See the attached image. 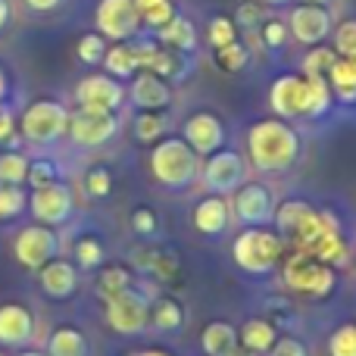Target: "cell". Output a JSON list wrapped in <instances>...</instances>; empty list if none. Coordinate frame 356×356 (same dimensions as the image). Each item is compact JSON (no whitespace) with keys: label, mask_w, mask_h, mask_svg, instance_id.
<instances>
[{"label":"cell","mask_w":356,"mask_h":356,"mask_svg":"<svg viewBox=\"0 0 356 356\" xmlns=\"http://www.w3.org/2000/svg\"><path fill=\"white\" fill-rule=\"evenodd\" d=\"M232 213L238 222H244L247 228H259L266 222H272L275 216V194H272L269 184L263 181H244L238 191L232 194Z\"/></svg>","instance_id":"30bf717a"},{"label":"cell","mask_w":356,"mask_h":356,"mask_svg":"<svg viewBox=\"0 0 356 356\" xmlns=\"http://www.w3.org/2000/svg\"><path fill=\"white\" fill-rule=\"evenodd\" d=\"M29 207H31V216H35L41 225H63V222L72 216L75 209V197H72V188L66 181H50L44 188H35L29 197Z\"/></svg>","instance_id":"5bb4252c"},{"label":"cell","mask_w":356,"mask_h":356,"mask_svg":"<svg viewBox=\"0 0 356 356\" xmlns=\"http://www.w3.org/2000/svg\"><path fill=\"white\" fill-rule=\"evenodd\" d=\"M6 19H10V3H6V0H0V29L6 25Z\"/></svg>","instance_id":"9f6ffc18"},{"label":"cell","mask_w":356,"mask_h":356,"mask_svg":"<svg viewBox=\"0 0 356 356\" xmlns=\"http://www.w3.org/2000/svg\"><path fill=\"white\" fill-rule=\"evenodd\" d=\"M259 35H263V47L269 50H282L284 41H288V22H278V19H269V22L259 29Z\"/></svg>","instance_id":"7dc6e473"},{"label":"cell","mask_w":356,"mask_h":356,"mask_svg":"<svg viewBox=\"0 0 356 356\" xmlns=\"http://www.w3.org/2000/svg\"><path fill=\"white\" fill-rule=\"evenodd\" d=\"M116 135H119L116 113H91V110L69 113L66 138H72V144H79V147H104Z\"/></svg>","instance_id":"4fadbf2b"},{"label":"cell","mask_w":356,"mask_h":356,"mask_svg":"<svg viewBox=\"0 0 356 356\" xmlns=\"http://www.w3.org/2000/svg\"><path fill=\"white\" fill-rule=\"evenodd\" d=\"M35 334V316L22 303H3L0 307V344L3 347H22Z\"/></svg>","instance_id":"7402d4cb"},{"label":"cell","mask_w":356,"mask_h":356,"mask_svg":"<svg viewBox=\"0 0 356 356\" xmlns=\"http://www.w3.org/2000/svg\"><path fill=\"white\" fill-rule=\"evenodd\" d=\"M269 106L275 119H284V122L307 116V81H303V75H278L269 88Z\"/></svg>","instance_id":"e0dca14e"},{"label":"cell","mask_w":356,"mask_h":356,"mask_svg":"<svg viewBox=\"0 0 356 356\" xmlns=\"http://www.w3.org/2000/svg\"><path fill=\"white\" fill-rule=\"evenodd\" d=\"M282 275L291 291H297L303 297H313V300L328 297L334 291V282H338L332 266L319 263L307 250H291L282 263Z\"/></svg>","instance_id":"5b68a950"},{"label":"cell","mask_w":356,"mask_h":356,"mask_svg":"<svg viewBox=\"0 0 356 356\" xmlns=\"http://www.w3.org/2000/svg\"><path fill=\"white\" fill-rule=\"evenodd\" d=\"M303 81H307V116L309 119H319L325 116L328 110H332L334 104V94H332V85H328L325 75H303Z\"/></svg>","instance_id":"1f68e13d"},{"label":"cell","mask_w":356,"mask_h":356,"mask_svg":"<svg viewBox=\"0 0 356 356\" xmlns=\"http://www.w3.org/2000/svg\"><path fill=\"white\" fill-rule=\"evenodd\" d=\"M135 266L147 275H154L156 282H172L178 272V259L169 250H156V247H144L135 253Z\"/></svg>","instance_id":"4316f807"},{"label":"cell","mask_w":356,"mask_h":356,"mask_svg":"<svg viewBox=\"0 0 356 356\" xmlns=\"http://www.w3.org/2000/svg\"><path fill=\"white\" fill-rule=\"evenodd\" d=\"M131 50H135L138 69L154 72L160 79H181L184 75V56L169 50L166 44L154 41V38H131Z\"/></svg>","instance_id":"9a60e30c"},{"label":"cell","mask_w":356,"mask_h":356,"mask_svg":"<svg viewBox=\"0 0 356 356\" xmlns=\"http://www.w3.org/2000/svg\"><path fill=\"white\" fill-rule=\"evenodd\" d=\"M131 288V269L122 263H113V266H104L94 278V291H97L100 300H110V297L122 294V291Z\"/></svg>","instance_id":"f546056e"},{"label":"cell","mask_w":356,"mask_h":356,"mask_svg":"<svg viewBox=\"0 0 356 356\" xmlns=\"http://www.w3.org/2000/svg\"><path fill=\"white\" fill-rule=\"evenodd\" d=\"M278 341V325L269 319H247L238 332V344L250 353H269L272 344Z\"/></svg>","instance_id":"d4e9b609"},{"label":"cell","mask_w":356,"mask_h":356,"mask_svg":"<svg viewBox=\"0 0 356 356\" xmlns=\"http://www.w3.org/2000/svg\"><path fill=\"white\" fill-rule=\"evenodd\" d=\"M125 94L131 97V104H135L138 110H166V106L172 104V88H169V81L154 72H144V69H138V72L131 75V88Z\"/></svg>","instance_id":"d6986e66"},{"label":"cell","mask_w":356,"mask_h":356,"mask_svg":"<svg viewBox=\"0 0 356 356\" xmlns=\"http://www.w3.org/2000/svg\"><path fill=\"white\" fill-rule=\"evenodd\" d=\"M66 129L69 110L56 100H35V104L25 106L22 119L16 122L19 135L29 144H38V147H47V144H56L60 138H66Z\"/></svg>","instance_id":"8992f818"},{"label":"cell","mask_w":356,"mask_h":356,"mask_svg":"<svg viewBox=\"0 0 356 356\" xmlns=\"http://www.w3.org/2000/svg\"><path fill=\"white\" fill-rule=\"evenodd\" d=\"M50 181H60V169H56V163L47 160V156L29 160V175H25V184H31V191H35V188H44V184H50Z\"/></svg>","instance_id":"ee69618b"},{"label":"cell","mask_w":356,"mask_h":356,"mask_svg":"<svg viewBox=\"0 0 356 356\" xmlns=\"http://www.w3.org/2000/svg\"><path fill=\"white\" fill-rule=\"evenodd\" d=\"M200 347L207 356H232L238 350V328L232 322H222V319H213L207 322V328L200 332Z\"/></svg>","instance_id":"cb8c5ba5"},{"label":"cell","mask_w":356,"mask_h":356,"mask_svg":"<svg viewBox=\"0 0 356 356\" xmlns=\"http://www.w3.org/2000/svg\"><path fill=\"white\" fill-rule=\"evenodd\" d=\"M75 54H79L81 63H88V66H97V63H104L106 38L97 35V31H88V35L79 38V44H75Z\"/></svg>","instance_id":"ab89813d"},{"label":"cell","mask_w":356,"mask_h":356,"mask_svg":"<svg viewBox=\"0 0 356 356\" xmlns=\"http://www.w3.org/2000/svg\"><path fill=\"white\" fill-rule=\"evenodd\" d=\"M138 16H141V25L147 29H163L169 19L175 16V0H135Z\"/></svg>","instance_id":"d590c367"},{"label":"cell","mask_w":356,"mask_h":356,"mask_svg":"<svg viewBox=\"0 0 356 356\" xmlns=\"http://www.w3.org/2000/svg\"><path fill=\"white\" fill-rule=\"evenodd\" d=\"M247 63H250V50H247L241 41H232V44L216 50V66H219L222 72H241Z\"/></svg>","instance_id":"f35d334b"},{"label":"cell","mask_w":356,"mask_h":356,"mask_svg":"<svg viewBox=\"0 0 356 356\" xmlns=\"http://www.w3.org/2000/svg\"><path fill=\"white\" fill-rule=\"evenodd\" d=\"M259 19H263V13H259V6L250 3V0L241 3L238 13H234V25H238V29H257Z\"/></svg>","instance_id":"f907efd6"},{"label":"cell","mask_w":356,"mask_h":356,"mask_svg":"<svg viewBox=\"0 0 356 356\" xmlns=\"http://www.w3.org/2000/svg\"><path fill=\"white\" fill-rule=\"evenodd\" d=\"M272 219H275L278 238L291 250H309L328 232L325 222H322V209L309 207L307 200H284L282 207H275Z\"/></svg>","instance_id":"277c9868"},{"label":"cell","mask_w":356,"mask_h":356,"mask_svg":"<svg viewBox=\"0 0 356 356\" xmlns=\"http://www.w3.org/2000/svg\"><path fill=\"white\" fill-rule=\"evenodd\" d=\"M232 356H257V353H250V350H244V347H238V350H234Z\"/></svg>","instance_id":"680465c9"},{"label":"cell","mask_w":356,"mask_h":356,"mask_svg":"<svg viewBox=\"0 0 356 356\" xmlns=\"http://www.w3.org/2000/svg\"><path fill=\"white\" fill-rule=\"evenodd\" d=\"M181 138L197 156H209L216 150H222V144H225V125H222V119L216 113L200 110L194 116H188Z\"/></svg>","instance_id":"ac0fdd59"},{"label":"cell","mask_w":356,"mask_h":356,"mask_svg":"<svg viewBox=\"0 0 356 356\" xmlns=\"http://www.w3.org/2000/svg\"><path fill=\"white\" fill-rule=\"evenodd\" d=\"M19 356H47V353H35V350H29V353H19Z\"/></svg>","instance_id":"94428289"},{"label":"cell","mask_w":356,"mask_h":356,"mask_svg":"<svg viewBox=\"0 0 356 356\" xmlns=\"http://www.w3.org/2000/svg\"><path fill=\"white\" fill-rule=\"evenodd\" d=\"M104 316L106 325L119 334H141L150 325V300L141 291L129 288L122 294L104 300Z\"/></svg>","instance_id":"52a82bcc"},{"label":"cell","mask_w":356,"mask_h":356,"mask_svg":"<svg viewBox=\"0 0 356 356\" xmlns=\"http://www.w3.org/2000/svg\"><path fill=\"white\" fill-rule=\"evenodd\" d=\"M338 60V54H334L332 47H322V44H316L313 50H309L307 56H303V63H300V69H303V75H328V69H332V63Z\"/></svg>","instance_id":"b9f144b4"},{"label":"cell","mask_w":356,"mask_h":356,"mask_svg":"<svg viewBox=\"0 0 356 356\" xmlns=\"http://www.w3.org/2000/svg\"><path fill=\"white\" fill-rule=\"evenodd\" d=\"M94 29L106 41H131V38H138L141 16H138L135 0H97Z\"/></svg>","instance_id":"ba28073f"},{"label":"cell","mask_w":356,"mask_h":356,"mask_svg":"<svg viewBox=\"0 0 356 356\" xmlns=\"http://www.w3.org/2000/svg\"><path fill=\"white\" fill-rule=\"evenodd\" d=\"M200 181L209 194L228 197L247 181V166L241 160V154H234V150H216L200 166Z\"/></svg>","instance_id":"9c48e42d"},{"label":"cell","mask_w":356,"mask_h":356,"mask_svg":"<svg viewBox=\"0 0 356 356\" xmlns=\"http://www.w3.org/2000/svg\"><path fill=\"white\" fill-rule=\"evenodd\" d=\"M29 207V197L19 184H0V219H16Z\"/></svg>","instance_id":"7bdbcfd3"},{"label":"cell","mask_w":356,"mask_h":356,"mask_svg":"<svg viewBox=\"0 0 356 356\" xmlns=\"http://www.w3.org/2000/svg\"><path fill=\"white\" fill-rule=\"evenodd\" d=\"M200 156L184 144V138H163L150 150V172L163 188H191L200 178Z\"/></svg>","instance_id":"7a4b0ae2"},{"label":"cell","mask_w":356,"mask_h":356,"mask_svg":"<svg viewBox=\"0 0 356 356\" xmlns=\"http://www.w3.org/2000/svg\"><path fill=\"white\" fill-rule=\"evenodd\" d=\"M22 3L29 6L31 13H50V10H56L63 0H22Z\"/></svg>","instance_id":"f5cc1de1"},{"label":"cell","mask_w":356,"mask_h":356,"mask_svg":"<svg viewBox=\"0 0 356 356\" xmlns=\"http://www.w3.org/2000/svg\"><path fill=\"white\" fill-rule=\"evenodd\" d=\"M6 94H10V79H6V72H3V69H0V106H3Z\"/></svg>","instance_id":"11a10c76"},{"label":"cell","mask_w":356,"mask_h":356,"mask_svg":"<svg viewBox=\"0 0 356 356\" xmlns=\"http://www.w3.org/2000/svg\"><path fill=\"white\" fill-rule=\"evenodd\" d=\"M300 3H313V6H328L332 0H300Z\"/></svg>","instance_id":"6f0895ef"},{"label":"cell","mask_w":356,"mask_h":356,"mask_svg":"<svg viewBox=\"0 0 356 356\" xmlns=\"http://www.w3.org/2000/svg\"><path fill=\"white\" fill-rule=\"evenodd\" d=\"M207 41L213 44V50L225 47V44L238 41V25H234V19L228 16H213L207 25Z\"/></svg>","instance_id":"60d3db41"},{"label":"cell","mask_w":356,"mask_h":356,"mask_svg":"<svg viewBox=\"0 0 356 356\" xmlns=\"http://www.w3.org/2000/svg\"><path fill=\"white\" fill-rule=\"evenodd\" d=\"M247 156L257 172H288L300 156V135L284 119H259L247 129Z\"/></svg>","instance_id":"6da1fadb"},{"label":"cell","mask_w":356,"mask_h":356,"mask_svg":"<svg viewBox=\"0 0 356 356\" xmlns=\"http://www.w3.org/2000/svg\"><path fill=\"white\" fill-rule=\"evenodd\" d=\"M328 353L332 356H356V325H341L328 338Z\"/></svg>","instance_id":"bcb514c9"},{"label":"cell","mask_w":356,"mask_h":356,"mask_svg":"<svg viewBox=\"0 0 356 356\" xmlns=\"http://www.w3.org/2000/svg\"><path fill=\"white\" fill-rule=\"evenodd\" d=\"M334 22H332V10L328 6H313V3H300L291 10L288 16V31L294 35V41L316 47L332 35Z\"/></svg>","instance_id":"2e32d148"},{"label":"cell","mask_w":356,"mask_h":356,"mask_svg":"<svg viewBox=\"0 0 356 356\" xmlns=\"http://www.w3.org/2000/svg\"><path fill=\"white\" fill-rule=\"evenodd\" d=\"M129 356H172V353H166L163 347H144V350H135V353H129Z\"/></svg>","instance_id":"db71d44e"},{"label":"cell","mask_w":356,"mask_h":356,"mask_svg":"<svg viewBox=\"0 0 356 356\" xmlns=\"http://www.w3.org/2000/svg\"><path fill=\"white\" fill-rule=\"evenodd\" d=\"M0 356H6V353H0Z\"/></svg>","instance_id":"6125c7cd"},{"label":"cell","mask_w":356,"mask_h":356,"mask_svg":"<svg viewBox=\"0 0 356 356\" xmlns=\"http://www.w3.org/2000/svg\"><path fill=\"white\" fill-rule=\"evenodd\" d=\"M125 85L119 79L106 72L97 75H85L75 88V100H79V110H91V113H116L125 104Z\"/></svg>","instance_id":"7c38bea8"},{"label":"cell","mask_w":356,"mask_h":356,"mask_svg":"<svg viewBox=\"0 0 356 356\" xmlns=\"http://www.w3.org/2000/svg\"><path fill=\"white\" fill-rule=\"evenodd\" d=\"M156 41L166 44V47L175 50V54L188 56V54H194L197 50V29H194V22H191L188 16L175 13L163 29H156Z\"/></svg>","instance_id":"603a6c76"},{"label":"cell","mask_w":356,"mask_h":356,"mask_svg":"<svg viewBox=\"0 0 356 356\" xmlns=\"http://www.w3.org/2000/svg\"><path fill=\"white\" fill-rule=\"evenodd\" d=\"M104 244H100L94 234H81L72 244V263L75 269H100L104 266Z\"/></svg>","instance_id":"e575fe53"},{"label":"cell","mask_w":356,"mask_h":356,"mask_svg":"<svg viewBox=\"0 0 356 356\" xmlns=\"http://www.w3.org/2000/svg\"><path fill=\"white\" fill-rule=\"evenodd\" d=\"M13 253H16L19 266H25V269H41L44 263L56 259V253H60V238H56V232L50 225L35 222V225L22 228V232L13 238Z\"/></svg>","instance_id":"8fae6325"},{"label":"cell","mask_w":356,"mask_h":356,"mask_svg":"<svg viewBox=\"0 0 356 356\" xmlns=\"http://www.w3.org/2000/svg\"><path fill=\"white\" fill-rule=\"evenodd\" d=\"M156 225H160V219H156L154 209L138 207L135 213H131V228H135L138 234H154V232H156Z\"/></svg>","instance_id":"681fc988"},{"label":"cell","mask_w":356,"mask_h":356,"mask_svg":"<svg viewBox=\"0 0 356 356\" xmlns=\"http://www.w3.org/2000/svg\"><path fill=\"white\" fill-rule=\"evenodd\" d=\"M269 356H309V350L300 338H294V334H282V338L272 344Z\"/></svg>","instance_id":"c3c4849f"},{"label":"cell","mask_w":356,"mask_h":356,"mask_svg":"<svg viewBox=\"0 0 356 356\" xmlns=\"http://www.w3.org/2000/svg\"><path fill=\"white\" fill-rule=\"evenodd\" d=\"M284 241L278 238V232L269 228H244L232 244V257L238 263V269H244L247 275H272L282 263Z\"/></svg>","instance_id":"3957f363"},{"label":"cell","mask_w":356,"mask_h":356,"mask_svg":"<svg viewBox=\"0 0 356 356\" xmlns=\"http://www.w3.org/2000/svg\"><path fill=\"white\" fill-rule=\"evenodd\" d=\"M38 282H41V291L47 297H54V300H66V297H72L75 288H79V269H75V263L56 257V259H50V263H44L41 269H38Z\"/></svg>","instance_id":"ffe728a7"},{"label":"cell","mask_w":356,"mask_h":356,"mask_svg":"<svg viewBox=\"0 0 356 356\" xmlns=\"http://www.w3.org/2000/svg\"><path fill=\"white\" fill-rule=\"evenodd\" d=\"M85 188L94 200H100V197H106L113 191V172L106 166H91L85 172Z\"/></svg>","instance_id":"f6af8a7d"},{"label":"cell","mask_w":356,"mask_h":356,"mask_svg":"<svg viewBox=\"0 0 356 356\" xmlns=\"http://www.w3.org/2000/svg\"><path fill=\"white\" fill-rule=\"evenodd\" d=\"M169 131V119L163 110H141L135 116V138L144 144H156L163 141Z\"/></svg>","instance_id":"d6a6232c"},{"label":"cell","mask_w":356,"mask_h":356,"mask_svg":"<svg viewBox=\"0 0 356 356\" xmlns=\"http://www.w3.org/2000/svg\"><path fill=\"white\" fill-rule=\"evenodd\" d=\"M104 66H106V75H113V79H131V75L138 72V60H135V50H131V44L129 41L106 44Z\"/></svg>","instance_id":"f1b7e54d"},{"label":"cell","mask_w":356,"mask_h":356,"mask_svg":"<svg viewBox=\"0 0 356 356\" xmlns=\"http://www.w3.org/2000/svg\"><path fill=\"white\" fill-rule=\"evenodd\" d=\"M325 79H328V85H332V94L338 104H356V60L338 56Z\"/></svg>","instance_id":"484cf974"},{"label":"cell","mask_w":356,"mask_h":356,"mask_svg":"<svg viewBox=\"0 0 356 356\" xmlns=\"http://www.w3.org/2000/svg\"><path fill=\"white\" fill-rule=\"evenodd\" d=\"M307 253H309V257H316L319 263L332 266V269L350 263V247H347V241H344V234H341V232H325Z\"/></svg>","instance_id":"83f0119b"},{"label":"cell","mask_w":356,"mask_h":356,"mask_svg":"<svg viewBox=\"0 0 356 356\" xmlns=\"http://www.w3.org/2000/svg\"><path fill=\"white\" fill-rule=\"evenodd\" d=\"M181 322H184V309L172 297H160V300L150 303V325L156 332H175V328H181Z\"/></svg>","instance_id":"836d02e7"},{"label":"cell","mask_w":356,"mask_h":356,"mask_svg":"<svg viewBox=\"0 0 356 356\" xmlns=\"http://www.w3.org/2000/svg\"><path fill=\"white\" fill-rule=\"evenodd\" d=\"M47 356H88V338L79 328H54L47 338Z\"/></svg>","instance_id":"4dcf8cb0"},{"label":"cell","mask_w":356,"mask_h":356,"mask_svg":"<svg viewBox=\"0 0 356 356\" xmlns=\"http://www.w3.org/2000/svg\"><path fill=\"white\" fill-rule=\"evenodd\" d=\"M263 3H269V6H282V3H288V0H263Z\"/></svg>","instance_id":"91938a15"},{"label":"cell","mask_w":356,"mask_h":356,"mask_svg":"<svg viewBox=\"0 0 356 356\" xmlns=\"http://www.w3.org/2000/svg\"><path fill=\"white\" fill-rule=\"evenodd\" d=\"M191 222H194V228L203 234V238H219V234L228 228V222H232V203L219 194H207L194 207Z\"/></svg>","instance_id":"44dd1931"},{"label":"cell","mask_w":356,"mask_h":356,"mask_svg":"<svg viewBox=\"0 0 356 356\" xmlns=\"http://www.w3.org/2000/svg\"><path fill=\"white\" fill-rule=\"evenodd\" d=\"M332 50L338 56L356 60V19H344L332 29Z\"/></svg>","instance_id":"74e56055"},{"label":"cell","mask_w":356,"mask_h":356,"mask_svg":"<svg viewBox=\"0 0 356 356\" xmlns=\"http://www.w3.org/2000/svg\"><path fill=\"white\" fill-rule=\"evenodd\" d=\"M16 135V116L10 113V106H0V141H10Z\"/></svg>","instance_id":"816d5d0a"},{"label":"cell","mask_w":356,"mask_h":356,"mask_svg":"<svg viewBox=\"0 0 356 356\" xmlns=\"http://www.w3.org/2000/svg\"><path fill=\"white\" fill-rule=\"evenodd\" d=\"M29 175V156H22L19 150H3L0 154V184H25Z\"/></svg>","instance_id":"8d00e7d4"}]
</instances>
